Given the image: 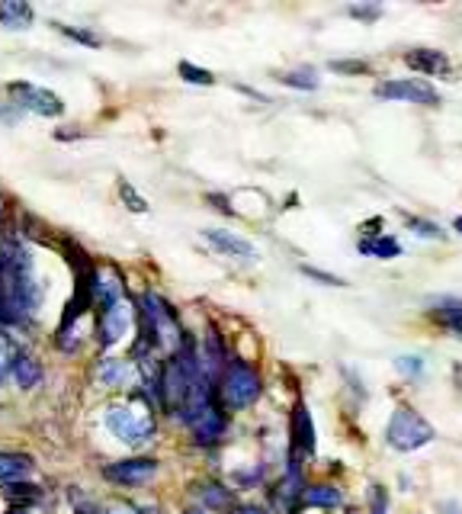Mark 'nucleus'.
Masks as SVG:
<instances>
[{"instance_id":"9d476101","label":"nucleus","mask_w":462,"mask_h":514,"mask_svg":"<svg viewBox=\"0 0 462 514\" xmlns=\"http://www.w3.org/2000/svg\"><path fill=\"white\" fill-rule=\"evenodd\" d=\"M97 380L110 389H129L138 383V367H132L129 360H116V357H106L103 364L97 367Z\"/></svg>"},{"instance_id":"f3484780","label":"nucleus","mask_w":462,"mask_h":514,"mask_svg":"<svg viewBox=\"0 0 462 514\" xmlns=\"http://www.w3.org/2000/svg\"><path fill=\"white\" fill-rule=\"evenodd\" d=\"M302 502L312 505V508H337L341 505V492L334 486H312L302 492Z\"/></svg>"},{"instance_id":"473e14b6","label":"nucleus","mask_w":462,"mask_h":514,"mask_svg":"<svg viewBox=\"0 0 462 514\" xmlns=\"http://www.w3.org/2000/svg\"><path fill=\"white\" fill-rule=\"evenodd\" d=\"M453 383H456V389L462 392V364H459V367L453 370Z\"/></svg>"},{"instance_id":"f257e3e1","label":"nucleus","mask_w":462,"mask_h":514,"mask_svg":"<svg viewBox=\"0 0 462 514\" xmlns=\"http://www.w3.org/2000/svg\"><path fill=\"white\" fill-rule=\"evenodd\" d=\"M103 425L110 431L116 441L138 447L154 437V415H151V402L142 396H132L126 402H116L106 408Z\"/></svg>"},{"instance_id":"b1692460","label":"nucleus","mask_w":462,"mask_h":514,"mask_svg":"<svg viewBox=\"0 0 462 514\" xmlns=\"http://www.w3.org/2000/svg\"><path fill=\"white\" fill-rule=\"evenodd\" d=\"M13 357H17V344H13L4 331H0V383H4V376L10 373V364Z\"/></svg>"},{"instance_id":"e433bc0d","label":"nucleus","mask_w":462,"mask_h":514,"mask_svg":"<svg viewBox=\"0 0 462 514\" xmlns=\"http://www.w3.org/2000/svg\"><path fill=\"white\" fill-rule=\"evenodd\" d=\"M453 229H456V232H462V216H459V219L453 222Z\"/></svg>"},{"instance_id":"72a5a7b5","label":"nucleus","mask_w":462,"mask_h":514,"mask_svg":"<svg viewBox=\"0 0 462 514\" xmlns=\"http://www.w3.org/2000/svg\"><path fill=\"white\" fill-rule=\"evenodd\" d=\"M443 514H462V508H456V505H443Z\"/></svg>"},{"instance_id":"a211bd4d","label":"nucleus","mask_w":462,"mask_h":514,"mask_svg":"<svg viewBox=\"0 0 462 514\" xmlns=\"http://www.w3.org/2000/svg\"><path fill=\"white\" fill-rule=\"evenodd\" d=\"M437 319L456 335H462V302H443V309H437Z\"/></svg>"},{"instance_id":"f03ea898","label":"nucleus","mask_w":462,"mask_h":514,"mask_svg":"<svg viewBox=\"0 0 462 514\" xmlns=\"http://www.w3.org/2000/svg\"><path fill=\"white\" fill-rule=\"evenodd\" d=\"M385 441H389V447H395V450L411 453V450H421L434 441V428H430L414 408L398 405L392 412L389 428H385Z\"/></svg>"},{"instance_id":"c85d7f7f","label":"nucleus","mask_w":462,"mask_h":514,"mask_svg":"<svg viewBox=\"0 0 462 514\" xmlns=\"http://www.w3.org/2000/svg\"><path fill=\"white\" fill-rule=\"evenodd\" d=\"M373 514H389V495L382 486L373 489Z\"/></svg>"},{"instance_id":"58836bf2","label":"nucleus","mask_w":462,"mask_h":514,"mask_svg":"<svg viewBox=\"0 0 462 514\" xmlns=\"http://www.w3.org/2000/svg\"><path fill=\"white\" fill-rule=\"evenodd\" d=\"M187 514H203V511H196V508H193V511H187Z\"/></svg>"},{"instance_id":"4c0bfd02","label":"nucleus","mask_w":462,"mask_h":514,"mask_svg":"<svg viewBox=\"0 0 462 514\" xmlns=\"http://www.w3.org/2000/svg\"><path fill=\"white\" fill-rule=\"evenodd\" d=\"M7 514H26V508H10Z\"/></svg>"},{"instance_id":"39448f33","label":"nucleus","mask_w":462,"mask_h":514,"mask_svg":"<svg viewBox=\"0 0 462 514\" xmlns=\"http://www.w3.org/2000/svg\"><path fill=\"white\" fill-rule=\"evenodd\" d=\"M376 97L382 100H405V103H424V107H437L440 103V94L430 84L424 81H382L376 84Z\"/></svg>"},{"instance_id":"4be33fe9","label":"nucleus","mask_w":462,"mask_h":514,"mask_svg":"<svg viewBox=\"0 0 462 514\" xmlns=\"http://www.w3.org/2000/svg\"><path fill=\"white\" fill-rule=\"evenodd\" d=\"M280 84L299 87V90H315L318 78H315V71H286V74H280Z\"/></svg>"},{"instance_id":"9b49d317","label":"nucleus","mask_w":462,"mask_h":514,"mask_svg":"<svg viewBox=\"0 0 462 514\" xmlns=\"http://www.w3.org/2000/svg\"><path fill=\"white\" fill-rule=\"evenodd\" d=\"M405 65L414 68L418 74H446L450 71V58L437 49H411L405 55Z\"/></svg>"},{"instance_id":"f704fd0d","label":"nucleus","mask_w":462,"mask_h":514,"mask_svg":"<svg viewBox=\"0 0 462 514\" xmlns=\"http://www.w3.org/2000/svg\"><path fill=\"white\" fill-rule=\"evenodd\" d=\"M238 514H264V511H260V508H241Z\"/></svg>"},{"instance_id":"f8f14e48","label":"nucleus","mask_w":462,"mask_h":514,"mask_svg":"<svg viewBox=\"0 0 462 514\" xmlns=\"http://www.w3.org/2000/svg\"><path fill=\"white\" fill-rule=\"evenodd\" d=\"M10 373L17 376V386L23 389H36L42 383V367H39V360L36 357H29V354H20L13 357V364H10Z\"/></svg>"},{"instance_id":"7c9ffc66","label":"nucleus","mask_w":462,"mask_h":514,"mask_svg":"<svg viewBox=\"0 0 462 514\" xmlns=\"http://www.w3.org/2000/svg\"><path fill=\"white\" fill-rule=\"evenodd\" d=\"M347 13H350V17H357V20H376L382 10L379 7H350Z\"/></svg>"},{"instance_id":"a878e982","label":"nucleus","mask_w":462,"mask_h":514,"mask_svg":"<svg viewBox=\"0 0 462 514\" xmlns=\"http://www.w3.org/2000/svg\"><path fill=\"white\" fill-rule=\"evenodd\" d=\"M395 367L402 370L405 376H421L424 373V360L421 357H398Z\"/></svg>"},{"instance_id":"6e6552de","label":"nucleus","mask_w":462,"mask_h":514,"mask_svg":"<svg viewBox=\"0 0 462 514\" xmlns=\"http://www.w3.org/2000/svg\"><path fill=\"white\" fill-rule=\"evenodd\" d=\"M190 431H193V441L196 444H215L219 441V437L225 434V415H222V408H219V402H212V405H206L203 412H196L190 421Z\"/></svg>"},{"instance_id":"c756f323","label":"nucleus","mask_w":462,"mask_h":514,"mask_svg":"<svg viewBox=\"0 0 462 514\" xmlns=\"http://www.w3.org/2000/svg\"><path fill=\"white\" fill-rule=\"evenodd\" d=\"M331 68L341 71V74H363V71H369L366 62H331Z\"/></svg>"},{"instance_id":"2f4dec72","label":"nucleus","mask_w":462,"mask_h":514,"mask_svg":"<svg viewBox=\"0 0 462 514\" xmlns=\"http://www.w3.org/2000/svg\"><path fill=\"white\" fill-rule=\"evenodd\" d=\"M103 514H145V511L135 508V505H110Z\"/></svg>"},{"instance_id":"c9c22d12","label":"nucleus","mask_w":462,"mask_h":514,"mask_svg":"<svg viewBox=\"0 0 462 514\" xmlns=\"http://www.w3.org/2000/svg\"><path fill=\"white\" fill-rule=\"evenodd\" d=\"M77 514H103V511H97V508H81Z\"/></svg>"},{"instance_id":"cd10ccee","label":"nucleus","mask_w":462,"mask_h":514,"mask_svg":"<svg viewBox=\"0 0 462 514\" xmlns=\"http://www.w3.org/2000/svg\"><path fill=\"white\" fill-rule=\"evenodd\" d=\"M408 225H411V229H414V232H418L421 238H440V229H437V225H430V222H421V219H411Z\"/></svg>"},{"instance_id":"5701e85b","label":"nucleus","mask_w":462,"mask_h":514,"mask_svg":"<svg viewBox=\"0 0 462 514\" xmlns=\"http://www.w3.org/2000/svg\"><path fill=\"white\" fill-rule=\"evenodd\" d=\"M61 36H68V39H74V42H81V45H90V49H97V45H103L100 42V36H94V33H87V29H77V26H65V23H52Z\"/></svg>"},{"instance_id":"7ed1b4c3","label":"nucleus","mask_w":462,"mask_h":514,"mask_svg":"<svg viewBox=\"0 0 462 514\" xmlns=\"http://www.w3.org/2000/svg\"><path fill=\"white\" fill-rule=\"evenodd\" d=\"M260 376L254 373V367L241 364V360H231L225 364V376H222V399L228 408H248L260 399Z\"/></svg>"},{"instance_id":"2eb2a0df","label":"nucleus","mask_w":462,"mask_h":514,"mask_svg":"<svg viewBox=\"0 0 462 514\" xmlns=\"http://www.w3.org/2000/svg\"><path fill=\"white\" fill-rule=\"evenodd\" d=\"M360 254H369V257H379V261H392V257L402 254V245H398L395 238L389 235H373V238H360Z\"/></svg>"},{"instance_id":"1a4fd4ad","label":"nucleus","mask_w":462,"mask_h":514,"mask_svg":"<svg viewBox=\"0 0 462 514\" xmlns=\"http://www.w3.org/2000/svg\"><path fill=\"white\" fill-rule=\"evenodd\" d=\"M203 238L215 251H222L225 257H241V261H254L257 257V248L251 245L248 238H238L235 232H225V229H206Z\"/></svg>"},{"instance_id":"20e7f679","label":"nucleus","mask_w":462,"mask_h":514,"mask_svg":"<svg viewBox=\"0 0 462 514\" xmlns=\"http://www.w3.org/2000/svg\"><path fill=\"white\" fill-rule=\"evenodd\" d=\"M4 90L13 97V107H20L26 113L49 116V119L65 113V103H61V97L52 94L49 87H39V84H29V81H10Z\"/></svg>"},{"instance_id":"6ab92c4d","label":"nucleus","mask_w":462,"mask_h":514,"mask_svg":"<svg viewBox=\"0 0 462 514\" xmlns=\"http://www.w3.org/2000/svg\"><path fill=\"white\" fill-rule=\"evenodd\" d=\"M7 498H13V502H20V505H29V502H39L42 492L36 486H26V482H7Z\"/></svg>"},{"instance_id":"aec40b11","label":"nucleus","mask_w":462,"mask_h":514,"mask_svg":"<svg viewBox=\"0 0 462 514\" xmlns=\"http://www.w3.org/2000/svg\"><path fill=\"white\" fill-rule=\"evenodd\" d=\"M180 78L187 81V84H203V87H212L215 84V74L212 71H206V68H196V65H190V62H180Z\"/></svg>"},{"instance_id":"0eeeda50","label":"nucleus","mask_w":462,"mask_h":514,"mask_svg":"<svg viewBox=\"0 0 462 514\" xmlns=\"http://www.w3.org/2000/svg\"><path fill=\"white\" fill-rule=\"evenodd\" d=\"M129 328H132V309L126 299H119L116 306L100 312V344L103 347H113L119 338H126Z\"/></svg>"},{"instance_id":"ddd939ff","label":"nucleus","mask_w":462,"mask_h":514,"mask_svg":"<svg viewBox=\"0 0 462 514\" xmlns=\"http://www.w3.org/2000/svg\"><path fill=\"white\" fill-rule=\"evenodd\" d=\"M292 437H296V447H302L305 453L315 450V425L302 402L296 405V412H292Z\"/></svg>"},{"instance_id":"4468645a","label":"nucleus","mask_w":462,"mask_h":514,"mask_svg":"<svg viewBox=\"0 0 462 514\" xmlns=\"http://www.w3.org/2000/svg\"><path fill=\"white\" fill-rule=\"evenodd\" d=\"M33 20H36V13L29 4H23V0H7V4H0V23L7 29H29Z\"/></svg>"},{"instance_id":"393cba45","label":"nucleus","mask_w":462,"mask_h":514,"mask_svg":"<svg viewBox=\"0 0 462 514\" xmlns=\"http://www.w3.org/2000/svg\"><path fill=\"white\" fill-rule=\"evenodd\" d=\"M203 502L209 508H228L231 505V492H225L222 486H206L203 489Z\"/></svg>"},{"instance_id":"423d86ee","label":"nucleus","mask_w":462,"mask_h":514,"mask_svg":"<svg viewBox=\"0 0 462 514\" xmlns=\"http://www.w3.org/2000/svg\"><path fill=\"white\" fill-rule=\"evenodd\" d=\"M158 473V460H148V457H135V460H119V463H110L103 466V476L116 482V486H145L148 479H154Z\"/></svg>"},{"instance_id":"bb28decb","label":"nucleus","mask_w":462,"mask_h":514,"mask_svg":"<svg viewBox=\"0 0 462 514\" xmlns=\"http://www.w3.org/2000/svg\"><path fill=\"white\" fill-rule=\"evenodd\" d=\"M302 274H305V277H312V280H318V283H325V286H344L341 277L325 274V270H315V267H302Z\"/></svg>"},{"instance_id":"ea45409f","label":"nucleus","mask_w":462,"mask_h":514,"mask_svg":"<svg viewBox=\"0 0 462 514\" xmlns=\"http://www.w3.org/2000/svg\"><path fill=\"white\" fill-rule=\"evenodd\" d=\"M0 331H4V328H0Z\"/></svg>"},{"instance_id":"412c9836","label":"nucleus","mask_w":462,"mask_h":514,"mask_svg":"<svg viewBox=\"0 0 462 514\" xmlns=\"http://www.w3.org/2000/svg\"><path fill=\"white\" fill-rule=\"evenodd\" d=\"M119 196H122V203L129 206V213H148V200L135 193V187L129 184V180H119Z\"/></svg>"},{"instance_id":"dca6fc26","label":"nucleus","mask_w":462,"mask_h":514,"mask_svg":"<svg viewBox=\"0 0 462 514\" xmlns=\"http://www.w3.org/2000/svg\"><path fill=\"white\" fill-rule=\"evenodd\" d=\"M29 473H33V460L29 457H23V453H0V479L20 482Z\"/></svg>"}]
</instances>
